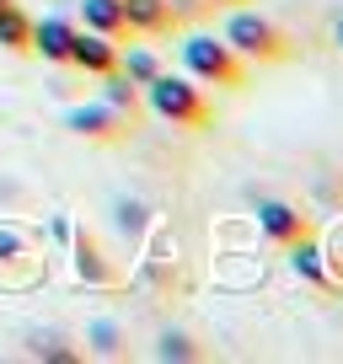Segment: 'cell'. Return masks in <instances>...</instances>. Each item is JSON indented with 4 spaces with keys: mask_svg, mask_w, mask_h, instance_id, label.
<instances>
[{
    "mask_svg": "<svg viewBox=\"0 0 343 364\" xmlns=\"http://www.w3.org/2000/svg\"><path fill=\"white\" fill-rule=\"evenodd\" d=\"M199 6H241V0H199Z\"/></svg>",
    "mask_w": 343,
    "mask_h": 364,
    "instance_id": "15",
    "label": "cell"
},
{
    "mask_svg": "<svg viewBox=\"0 0 343 364\" xmlns=\"http://www.w3.org/2000/svg\"><path fill=\"white\" fill-rule=\"evenodd\" d=\"M258 230H263L274 247H290V241H300V236H311V220L300 215L295 204H279V198H263L258 204Z\"/></svg>",
    "mask_w": 343,
    "mask_h": 364,
    "instance_id": "6",
    "label": "cell"
},
{
    "mask_svg": "<svg viewBox=\"0 0 343 364\" xmlns=\"http://www.w3.org/2000/svg\"><path fill=\"white\" fill-rule=\"evenodd\" d=\"M0 6H11V0H0Z\"/></svg>",
    "mask_w": 343,
    "mask_h": 364,
    "instance_id": "16",
    "label": "cell"
},
{
    "mask_svg": "<svg viewBox=\"0 0 343 364\" xmlns=\"http://www.w3.org/2000/svg\"><path fill=\"white\" fill-rule=\"evenodd\" d=\"M65 124L75 129L80 139H97V145H118V139H129V118L113 113L107 102H86V107H70Z\"/></svg>",
    "mask_w": 343,
    "mask_h": 364,
    "instance_id": "4",
    "label": "cell"
},
{
    "mask_svg": "<svg viewBox=\"0 0 343 364\" xmlns=\"http://www.w3.org/2000/svg\"><path fill=\"white\" fill-rule=\"evenodd\" d=\"M80 27H86V33L113 38V43H124V38H129L124 0H80Z\"/></svg>",
    "mask_w": 343,
    "mask_h": 364,
    "instance_id": "9",
    "label": "cell"
},
{
    "mask_svg": "<svg viewBox=\"0 0 343 364\" xmlns=\"http://www.w3.org/2000/svg\"><path fill=\"white\" fill-rule=\"evenodd\" d=\"M118 75L134 80V86H150V80L161 75V59L150 54V48H129V54L118 48Z\"/></svg>",
    "mask_w": 343,
    "mask_h": 364,
    "instance_id": "13",
    "label": "cell"
},
{
    "mask_svg": "<svg viewBox=\"0 0 343 364\" xmlns=\"http://www.w3.org/2000/svg\"><path fill=\"white\" fill-rule=\"evenodd\" d=\"M70 38H75V22L43 16V22H33V54H43L48 65H70Z\"/></svg>",
    "mask_w": 343,
    "mask_h": 364,
    "instance_id": "8",
    "label": "cell"
},
{
    "mask_svg": "<svg viewBox=\"0 0 343 364\" xmlns=\"http://www.w3.org/2000/svg\"><path fill=\"white\" fill-rule=\"evenodd\" d=\"M145 91V107L156 118H167L172 129H204L209 124V97H204V86L199 80H188V75H167L161 70L150 86H139Z\"/></svg>",
    "mask_w": 343,
    "mask_h": 364,
    "instance_id": "2",
    "label": "cell"
},
{
    "mask_svg": "<svg viewBox=\"0 0 343 364\" xmlns=\"http://www.w3.org/2000/svg\"><path fill=\"white\" fill-rule=\"evenodd\" d=\"M102 102L113 107V113H124L129 124H134V118H139V107H145V97H139V86H134V80H124V75L113 70V75H102Z\"/></svg>",
    "mask_w": 343,
    "mask_h": 364,
    "instance_id": "12",
    "label": "cell"
},
{
    "mask_svg": "<svg viewBox=\"0 0 343 364\" xmlns=\"http://www.w3.org/2000/svg\"><path fill=\"white\" fill-rule=\"evenodd\" d=\"M220 38H226L247 65H285V59L295 54L290 38H285V27L268 22V16H258V11H241V6H231L226 33H220Z\"/></svg>",
    "mask_w": 343,
    "mask_h": 364,
    "instance_id": "3",
    "label": "cell"
},
{
    "mask_svg": "<svg viewBox=\"0 0 343 364\" xmlns=\"http://www.w3.org/2000/svg\"><path fill=\"white\" fill-rule=\"evenodd\" d=\"M177 59H183V75L199 80V86H220V91L247 86V59L215 33H188L183 48H177Z\"/></svg>",
    "mask_w": 343,
    "mask_h": 364,
    "instance_id": "1",
    "label": "cell"
},
{
    "mask_svg": "<svg viewBox=\"0 0 343 364\" xmlns=\"http://www.w3.org/2000/svg\"><path fill=\"white\" fill-rule=\"evenodd\" d=\"M124 22L139 38H167L177 27V11H172V0H124Z\"/></svg>",
    "mask_w": 343,
    "mask_h": 364,
    "instance_id": "7",
    "label": "cell"
},
{
    "mask_svg": "<svg viewBox=\"0 0 343 364\" xmlns=\"http://www.w3.org/2000/svg\"><path fill=\"white\" fill-rule=\"evenodd\" d=\"M0 48L6 54H33V16L22 6H0Z\"/></svg>",
    "mask_w": 343,
    "mask_h": 364,
    "instance_id": "10",
    "label": "cell"
},
{
    "mask_svg": "<svg viewBox=\"0 0 343 364\" xmlns=\"http://www.w3.org/2000/svg\"><path fill=\"white\" fill-rule=\"evenodd\" d=\"M290 268H295L300 279H306V284L332 289V273H327V262H322V252H317V241H311V236L290 241Z\"/></svg>",
    "mask_w": 343,
    "mask_h": 364,
    "instance_id": "11",
    "label": "cell"
},
{
    "mask_svg": "<svg viewBox=\"0 0 343 364\" xmlns=\"http://www.w3.org/2000/svg\"><path fill=\"white\" fill-rule=\"evenodd\" d=\"M332 43H338V48H343V16H338V27H332Z\"/></svg>",
    "mask_w": 343,
    "mask_h": 364,
    "instance_id": "14",
    "label": "cell"
},
{
    "mask_svg": "<svg viewBox=\"0 0 343 364\" xmlns=\"http://www.w3.org/2000/svg\"><path fill=\"white\" fill-rule=\"evenodd\" d=\"M70 65L80 70V75H113L118 70V43L102 33H86V27H75V38H70Z\"/></svg>",
    "mask_w": 343,
    "mask_h": 364,
    "instance_id": "5",
    "label": "cell"
}]
</instances>
